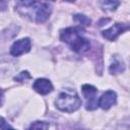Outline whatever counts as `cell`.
Here are the masks:
<instances>
[{"label": "cell", "mask_w": 130, "mask_h": 130, "mask_svg": "<svg viewBox=\"0 0 130 130\" xmlns=\"http://www.w3.org/2000/svg\"><path fill=\"white\" fill-rule=\"evenodd\" d=\"M30 40L28 38H24L21 40H18L16 42L13 43V45L11 46L10 49V53L12 56H19L21 54L27 53L30 50Z\"/></svg>", "instance_id": "5b68a950"}, {"label": "cell", "mask_w": 130, "mask_h": 130, "mask_svg": "<svg viewBox=\"0 0 130 130\" xmlns=\"http://www.w3.org/2000/svg\"><path fill=\"white\" fill-rule=\"evenodd\" d=\"M48 128H49V124L47 122L36 121L27 128V130H48Z\"/></svg>", "instance_id": "30bf717a"}, {"label": "cell", "mask_w": 130, "mask_h": 130, "mask_svg": "<svg viewBox=\"0 0 130 130\" xmlns=\"http://www.w3.org/2000/svg\"><path fill=\"white\" fill-rule=\"evenodd\" d=\"M14 79L15 80H17V81H25V80H27V79H30V75H29V73L27 72V71H22L21 73H19L17 76H15L14 77Z\"/></svg>", "instance_id": "7c38bea8"}, {"label": "cell", "mask_w": 130, "mask_h": 130, "mask_svg": "<svg viewBox=\"0 0 130 130\" xmlns=\"http://www.w3.org/2000/svg\"><path fill=\"white\" fill-rule=\"evenodd\" d=\"M55 104L59 110L70 113L76 111L81 106V100L75 90L67 88L59 93Z\"/></svg>", "instance_id": "7a4b0ae2"}, {"label": "cell", "mask_w": 130, "mask_h": 130, "mask_svg": "<svg viewBox=\"0 0 130 130\" xmlns=\"http://www.w3.org/2000/svg\"><path fill=\"white\" fill-rule=\"evenodd\" d=\"M117 101V94L113 90H108L102 94V96L99 99V106L104 109L108 110L110 109Z\"/></svg>", "instance_id": "52a82bcc"}, {"label": "cell", "mask_w": 130, "mask_h": 130, "mask_svg": "<svg viewBox=\"0 0 130 130\" xmlns=\"http://www.w3.org/2000/svg\"><path fill=\"white\" fill-rule=\"evenodd\" d=\"M60 38L63 42L71 46L75 52L83 53L89 50L90 43L82 37V29L80 27H68L61 31Z\"/></svg>", "instance_id": "6da1fadb"}, {"label": "cell", "mask_w": 130, "mask_h": 130, "mask_svg": "<svg viewBox=\"0 0 130 130\" xmlns=\"http://www.w3.org/2000/svg\"><path fill=\"white\" fill-rule=\"evenodd\" d=\"M128 28H129L128 27V24H125V23H116L113 26H111L110 28L104 30L103 31V37L106 38L109 41H114L119 35H121L122 32H124Z\"/></svg>", "instance_id": "8992f818"}, {"label": "cell", "mask_w": 130, "mask_h": 130, "mask_svg": "<svg viewBox=\"0 0 130 130\" xmlns=\"http://www.w3.org/2000/svg\"><path fill=\"white\" fill-rule=\"evenodd\" d=\"M124 69H125V66H124L123 61L120 58L115 57V59H113L112 64L110 65V72L111 73H119V72L124 71Z\"/></svg>", "instance_id": "9c48e42d"}, {"label": "cell", "mask_w": 130, "mask_h": 130, "mask_svg": "<svg viewBox=\"0 0 130 130\" xmlns=\"http://www.w3.org/2000/svg\"><path fill=\"white\" fill-rule=\"evenodd\" d=\"M74 19L79 23V24H82V25H89L90 24V19L85 16V15H82V14H76L74 15Z\"/></svg>", "instance_id": "8fae6325"}, {"label": "cell", "mask_w": 130, "mask_h": 130, "mask_svg": "<svg viewBox=\"0 0 130 130\" xmlns=\"http://www.w3.org/2000/svg\"><path fill=\"white\" fill-rule=\"evenodd\" d=\"M2 103H3V94L0 92V106L2 105Z\"/></svg>", "instance_id": "5bb4252c"}, {"label": "cell", "mask_w": 130, "mask_h": 130, "mask_svg": "<svg viewBox=\"0 0 130 130\" xmlns=\"http://www.w3.org/2000/svg\"><path fill=\"white\" fill-rule=\"evenodd\" d=\"M82 92L86 100V109L87 110H94L98 107V101L95 99L98 89L89 84H84L82 86Z\"/></svg>", "instance_id": "277c9868"}, {"label": "cell", "mask_w": 130, "mask_h": 130, "mask_svg": "<svg viewBox=\"0 0 130 130\" xmlns=\"http://www.w3.org/2000/svg\"><path fill=\"white\" fill-rule=\"evenodd\" d=\"M7 130H14V129H12V128H8Z\"/></svg>", "instance_id": "9a60e30c"}, {"label": "cell", "mask_w": 130, "mask_h": 130, "mask_svg": "<svg viewBox=\"0 0 130 130\" xmlns=\"http://www.w3.org/2000/svg\"><path fill=\"white\" fill-rule=\"evenodd\" d=\"M32 88L41 94H47L53 90V85L50 80L46 78H39L34 82Z\"/></svg>", "instance_id": "ba28073f"}, {"label": "cell", "mask_w": 130, "mask_h": 130, "mask_svg": "<svg viewBox=\"0 0 130 130\" xmlns=\"http://www.w3.org/2000/svg\"><path fill=\"white\" fill-rule=\"evenodd\" d=\"M8 128H10V126L7 124V122H6L2 117H0V129H2V130H7Z\"/></svg>", "instance_id": "4fadbf2b"}, {"label": "cell", "mask_w": 130, "mask_h": 130, "mask_svg": "<svg viewBox=\"0 0 130 130\" xmlns=\"http://www.w3.org/2000/svg\"><path fill=\"white\" fill-rule=\"evenodd\" d=\"M22 5L29 9H34L35 14L34 17L38 22H44L46 21L51 12H52V6L51 3L48 2H38V1H21Z\"/></svg>", "instance_id": "3957f363"}]
</instances>
